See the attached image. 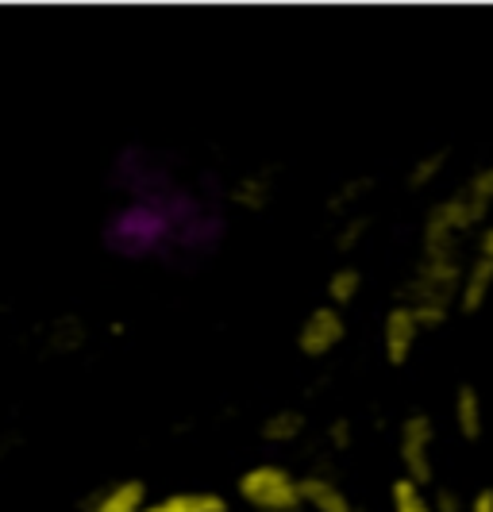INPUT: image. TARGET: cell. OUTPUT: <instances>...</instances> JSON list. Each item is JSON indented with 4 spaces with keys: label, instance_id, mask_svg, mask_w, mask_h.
<instances>
[{
    "label": "cell",
    "instance_id": "cell-1",
    "mask_svg": "<svg viewBox=\"0 0 493 512\" xmlns=\"http://www.w3.org/2000/svg\"><path fill=\"white\" fill-rule=\"evenodd\" d=\"M459 285H463V270H459L455 251H447V255H424L420 270H416L413 297H409V308L420 316L424 328H436V324L447 320L451 305L459 301Z\"/></svg>",
    "mask_w": 493,
    "mask_h": 512
},
{
    "label": "cell",
    "instance_id": "cell-2",
    "mask_svg": "<svg viewBox=\"0 0 493 512\" xmlns=\"http://www.w3.org/2000/svg\"><path fill=\"white\" fill-rule=\"evenodd\" d=\"M239 497L251 512H301L305 497H301V478L278 466V462H259L251 470L239 474Z\"/></svg>",
    "mask_w": 493,
    "mask_h": 512
},
{
    "label": "cell",
    "instance_id": "cell-3",
    "mask_svg": "<svg viewBox=\"0 0 493 512\" xmlns=\"http://www.w3.org/2000/svg\"><path fill=\"white\" fill-rule=\"evenodd\" d=\"M432 443H436V428L428 412H413L401 424V439H397V455L405 466V478L424 489L436 478V459H432Z\"/></svg>",
    "mask_w": 493,
    "mask_h": 512
},
{
    "label": "cell",
    "instance_id": "cell-4",
    "mask_svg": "<svg viewBox=\"0 0 493 512\" xmlns=\"http://www.w3.org/2000/svg\"><path fill=\"white\" fill-rule=\"evenodd\" d=\"M343 339H347L343 308L316 305L309 316H305V324L297 328V351H301L305 359H328Z\"/></svg>",
    "mask_w": 493,
    "mask_h": 512
},
{
    "label": "cell",
    "instance_id": "cell-5",
    "mask_svg": "<svg viewBox=\"0 0 493 512\" xmlns=\"http://www.w3.org/2000/svg\"><path fill=\"white\" fill-rule=\"evenodd\" d=\"M424 332V324H420V316H416L409 305H397L386 316V324H382V347H386V359L390 366H405L409 355L416 351V339Z\"/></svg>",
    "mask_w": 493,
    "mask_h": 512
},
{
    "label": "cell",
    "instance_id": "cell-6",
    "mask_svg": "<svg viewBox=\"0 0 493 512\" xmlns=\"http://www.w3.org/2000/svg\"><path fill=\"white\" fill-rule=\"evenodd\" d=\"M147 505H151L147 501V486L139 478H120L112 486L97 489L85 501V512H143Z\"/></svg>",
    "mask_w": 493,
    "mask_h": 512
},
{
    "label": "cell",
    "instance_id": "cell-7",
    "mask_svg": "<svg viewBox=\"0 0 493 512\" xmlns=\"http://www.w3.org/2000/svg\"><path fill=\"white\" fill-rule=\"evenodd\" d=\"M493 293V258L478 255L463 270V285H459V308L463 312H478V308L490 301Z\"/></svg>",
    "mask_w": 493,
    "mask_h": 512
},
{
    "label": "cell",
    "instance_id": "cell-8",
    "mask_svg": "<svg viewBox=\"0 0 493 512\" xmlns=\"http://www.w3.org/2000/svg\"><path fill=\"white\" fill-rule=\"evenodd\" d=\"M143 512H232V509L212 489H182V493H166V497L151 501Z\"/></svg>",
    "mask_w": 493,
    "mask_h": 512
},
{
    "label": "cell",
    "instance_id": "cell-9",
    "mask_svg": "<svg viewBox=\"0 0 493 512\" xmlns=\"http://www.w3.org/2000/svg\"><path fill=\"white\" fill-rule=\"evenodd\" d=\"M301 497H305V509H312V512H359L355 501H351L332 478H320V474L301 478Z\"/></svg>",
    "mask_w": 493,
    "mask_h": 512
},
{
    "label": "cell",
    "instance_id": "cell-10",
    "mask_svg": "<svg viewBox=\"0 0 493 512\" xmlns=\"http://www.w3.org/2000/svg\"><path fill=\"white\" fill-rule=\"evenodd\" d=\"M486 420V412H482V397H478V389L474 385H459V393H455V424H459V436L463 439H482V424Z\"/></svg>",
    "mask_w": 493,
    "mask_h": 512
},
{
    "label": "cell",
    "instance_id": "cell-11",
    "mask_svg": "<svg viewBox=\"0 0 493 512\" xmlns=\"http://www.w3.org/2000/svg\"><path fill=\"white\" fill-rule=\"evenodd\" d=\"M459 201L467 205L474 224L490 216V208H493V166H482V170H478V174L459 189Z\"/></svg>",
    "mask_w": 493,
    "mask_h": 512
},
{
    "label": "cell",
    "instance_id": "cell-12",
    "mask_svg": "<svg viewBox=\"0 0 493 512\" xmlns=\"http://www.w3.org/2000/svg\"><path fill=\"white\" fill-rule=\"evenodd\" d=\"M262 439L266 443H293V439L305 436V412L297 409H278L262 420Z\"/></svg>",
    "mask_w": 493,
    "mask_h": 512
},
{
    "label": "cell",
    "instance_id": "cell-13",
    "mask_svg": "<svg viewBox=\"0 0 493 512\" xmlns=\"http://www.w3.org/2000/svg\"><path fill=\"white\" fill-rule=\"evenodd\" d=\"M328 305H336V308H343V305H351L359 293H363V274L355 270V266H336L332 274H328Z\"/></svg>",
    "mask_w": 493,
    "mask_h": 512
},
{
    "label": "cell",
    "instance_id": "cell-14",
    "mask_svg": "<svg viewBox=\"0 0 493 512\" xmlns=\"http://www.w3.org/2000/svg\"><path fill=\"white\" fill-rule=\"evenodd\" d=\"M390 509L393 512H436V505L424 497V489L401 474L390 486Z\"/></svg>",
    "mask_w": 493,
    "mask_h": 512
},
{
    "label": "cell",
    "instance_id": "cell-15",
    "mask_svg": "<svg viewBox=\"0 0 493 512\" xmlns=\"http://www.w3.org/2000/svg\"><path fill=\"white\" fill-rule=\"evenodd\" d=\"M270 193H274V178H266V174H247V178L232 189L235 201L243 208H251V212H259V208L270 205Z\"/></svg>",
    "mask_w": 493,
    "mask_h": 512
},
{
    "label": "cell",
    "instance_id": "cell-16",
    "mask_svg": "<svg viewBox=\"0 0 493 512\" xmlns=\"http://www.w3.org/2000/svg\"><path fill=\"white\" fill-rule=\"evenodd\" d=\"M447 158H451V151H447V147H436L432 154L416 158V166L409 170V189H424L428 181H436V174L447 166Z\"/></svg>",
    "mask_w": 493,
    "mask_h": 512
},
{
    "label": "cell",
    "instance_id": "cell-17",
    "mask_svg": "<svg viewBox=\"0 0 493 512\" xmlns=\"http://www.w3.org/2000/svg\"><path fill=\"white\" fill-rule=\"evenodd\" d=\"M366 228H370V216H355V220H347L343 224V231H339V251H351V247H359L363 243Z\"/></svg>",
    "mask_w": 493,
    "mask_h": 512
},
{
    "label": "cell",
    "instance_id": "cell-18",
    "mask_svg": "<svg viewBox=\"0 0 493 512\" xmlns=\"http://www.w3.org/2000/svg\"><path fill=\"white\" fill-rule=\"evenodd\" d=\"M366 189H370V178H363V181H359V185L351 181V185H343V193H336V197H332V205L343 208V205H347V201H355V205H359V197H363Z\"/></svg>",
    "mask_w": 493,
    "mask_h": 512
},
{
    "label": "cell",
    "instance_id": "cell-19",
    "mask_svg": "<svg viewBox=\"0 0 493 512\" xmlns=\"http://www.w3.org/2000/svg\"><path fill=\"white\" fill-rule=\"evenodd\" d=\"M432 505H436V512H467V505H463V501H459L451 489H440V497H436Z\"/></svg>",
    "mask_w": 493,
    "mask_h": 512
},
{
    "label": "cell",
    "instance_id": "cell-20",
    "mask_svg": "<svg viewBox=\"0 0 493 512\" xmlns=\"http://www.w3.org/2000/svg\"><path fill=\"white\" fill-rule=\"evenodd\" d=\"M467 512H493V489H478L467 501Z\"/></svg>",
    "mask_w": 493,
    "mask_h": 512
},
{
    "label": "cell",
    "instance_id": "cell-21",
    "mask_svg": "<svg viewBox=\"0 0 493 512\" xmlns=\"http://www.w3.org/2000/svg\"><path fill=\"white\" fill-rule=\"evenodd\" d=\"M328 436H332V443H336V447H347V443H351V424H347V420H336Z\"/></svg>",
    "mask_w": 493,
    "mask_h": 512
},
{
    "label": "cell",
    "instance_id": "cell-22",
    "mask_svg": "<svg viewBox=\"0 0 493 512\" xmlns=\"http://www.w3.org/2000/svg\"><path fill=\"white\" fill-rule=\"evenodd\" d=\"M478 255L493 258V224L486 231H482V239H478Z\"/></svg>",
    "mask_w": 493,
    "mask_h": 512
},
{
    "label": "cell",
    "instance_id": "cell-23",
    "mask_svg": "<svg viewBox=\"0 0 493 512\" xmlns=\"http://www.w3.org/2000/svg\"><path fill=\"white\" fill-rule=\"evenodd\" d=\"M359 512H370V509H359Z\"/></svg>",
    "mask_w": 493,
    "mask_h": 512
}]
</instances>
